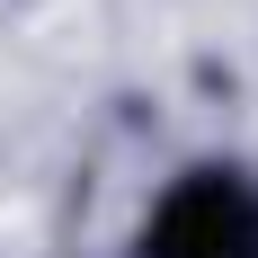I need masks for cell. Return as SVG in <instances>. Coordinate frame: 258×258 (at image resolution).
Segmentation results:
<instances>
[{
	"instance_id": "obj_1",
	"label": "cell",
	"mask_w": 258,
	"mask_h": 258,
	"mask_svg": "<svg viewBox=\"0 0 258 258\" xmlns=\"http://www.w3.org/2000/svg\"><path fill=\"white\" fill-rule=\"evenodd\" d=\"M134 258H258V178L249 169H178L152 187Z\"/></svg>"
}]
</instances>
